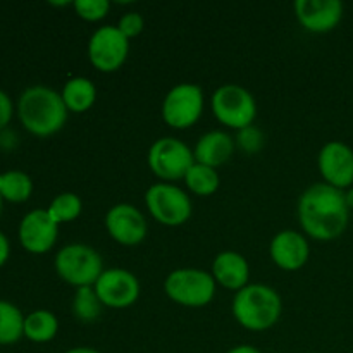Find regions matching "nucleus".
Instances as JSON below:
<instances>
[{
	"mask_svg": "<svg viewBox=\"0 0 353 353\" xmlns=\"http://www.w3.org/2000/svg\"><path fill=\"white\" fill-rule=\"evenodd\" d=\"M350 209L343 190L327 183L309 186L299 199V221L303 233L319 241L340 238L348 226Z\"/></svg>",
	"mask_w": 353,
	"mask_h": 353,
	"instance_id": "f257e3e1",
	"label": "nucleus"
},
{
	"mask_svg": "<svg viewBox=\"0 0 353 353\" xmlns=\"http://www.w3.org/2000/svg\"><path fill=\"white\" fill-rule=\"evenodd\" d=\"M23 126L37 137H50L61 131L68 121V107L61 93L48 86L37 85L24 90L17 102Z\"/></svg>",
	"mask_w": 353,
	"mask_h": 353,
	"instance_id": "f03ea898",
	"label": "nucleus"
},
{
	"mask_svg": "<svg viewBox=\"0 0 353 353\" xmlns=\"http://www.w3.org/2000/svg\"><path fill=\"white\" fill-rule=\"evenodd\" d=\"M234 319L248 331H265L281 317L283 302L279 293L268 285H247L233 299Z\"/></svg>",
	"mask_w": 353,
	"mask_h": 353,
	"instance_id": "7ed1b4c3",
	"label": "nucleus"
},
{
	"mask_svg": "<svg viewBox=\"0 0 353 353\" xmlns=\"http://www.w3.org/2000/svg\"><path fill=\"white\" fill-rule=\"evenodd\" d=\"M216 285L212 272L183 268L176 269L165 278L164 292L178 305L200 309L212 302L216 295Z\"/></svg>",
	"mask_w": 353,
	"mask_h": 353,
	"instance_id": "20e7f679",
	"label": "nucleus"
},
{
	"mask_svg": "<svg viewBox=\"0 0 353 353\" xmlns=\"http://www.w3.org/2000/svg\"><path fill=\"white\" fill-rule=\"evenodd\" d=\"M55 271L76 288L93 286L103 272V262L99 252L90 245L71 243L62 247L55 255Z\"/></svg>",
	"mask_w": 353,
	"mask_h": 353,
	"instance_id": "39448f33",
	"label": "nucleus"
},
{
	"mask_svg": "<svg viewBox=\"0 0 353 353\" xmlns=\"http://www.w3.org/2000/svg\"><path fill=\"white\" fill-rule=\"evenodd\" d=\"M210 107L221 124L236 131L252 126L257 116V102L254 95L247 88L233 83L219 86L214 92Z\"/></svg>",
	"mask_w": 353,
	"mask_h": 353,
	"instance_id": "423d86ee",
	"label": "nucleus"
},
{
	"mask_svg": "<svg viewBox=\"0 0 353 353\" xmlns=\"http://www.w3.org/2000/svg\"><path fill=\"white\" fill-rule=\"evenodd\" d=\"M145 203L152 217L164 226H181L192 217V199L171 183L152 185L145 193Z\"/></svg>",
	"mask_w": 353,
	"mask_h": 353,
	"instance_id": "0eeeda50",
	"label": "nucleus"
},
{
	"mask_svg": "<svg viewBox=\"0 0 353 353\" xmlns=\"http://www.w3.org/2000/svg\"><path fill=\"white\" fill-rule=\"evenodd\" d=\"M193 164L195 155L192 148L178 138H159L148 150V168L164 181L185 179Z\"/></svg>",
	"mask_w": 353,
	"mask_h": 353,
	"instance_id": "6e6552de",
	"label": "nucleus"
},
{
	"mask_svg": "<svg viewBox=\"0 0 353 353\" xmlns=\"http://www.w3.org/2000/svg\"><path fill=\"white\" fill-rule=\"evenodd\" d=\"M203 112V92L193 83L172 86L162 102V117L174 130L192 128Z\"/></svg>",
	"mask_w": 353,
	"mask_h": 353,
	"instance_id": "1a4fd4ad",
	"label": "nucleus"
},
{
	"mask_svg": "<svg viewBox=\"0 0 353 353\" xmlns=\"http://www.w3.org/2000/svg\"><path fill=\"white\" fill-rule=\"evenodd\" d=\"M130 54V38L124 37L117 26H102L88 41V59L95 69L114 72L126 62Z\"/></svg>",
	"mask_w": 353,
	"mask_h": 353,
	"instance_id": "9d476101",
	"label": "nucleus"
},
{
	"mask_svg": "<svg viewBox=\"0 0 353 353\" xmlns=\"http://www.w3.org/2000/svg\"><path fill=\"white\" fill-rule=\"evenodd\" d=\"M97 296L103 307L109 309H128L137 303L140 296V281L126 269H107L93 285Z\"/></svg>",
	"mask_w": 353,
	"mask_h": 353,
	"instance_id": "9b49d317",
	"label": "nucleus"
},
{
	"mask_svg": "<svg viewBox=\"0 0 353 353\" xmlns=\"http://www.w3.org/2000/svg\"><path fill=\"white\" fill-rule=\"evenodd\" d=\"M105 228L110 238L124 247H134L147 236V219L131 203H117L105 216Z\"/></svg>",
	"mask_w": 353,
	"mask_h": 353,
	"instance_id": "f8f14e48",
	"label": "nucleus"
},
{
	"mask_svg": "<svg viewBox=\"0 0 353 353\" xmlns=\"http://www.w3.org/2000/svg\"><path fill=\"white\" fill-rule=\"evenodd\" d=\"M319 172L324 183L338 190L353 185V150L343 141H330L324 145L317 157Z\"/></svg>",
	"mask_w": 353,
	"mask_h": 353,
	"instance_id": "ddd939ff",
	"label": "nucleus"
},
{
	"mask_svg": "<svg viewBox=\"0 0 353 353\" xmlns=\"http://www.w3.org/2000/svg\"><path fill=\"white\" fill-rule=\"evenodd\" d=\"M59 224L48 216L47 210H31L19 224L21 245L31 254H45L57 241Z\"/></svg>",
	"mask_w": 353,
	"mask_h": 353,
	"instance_id": "4468645a",
	"label": "nucleus"
},
{
	"mask_svg": "<svg viewBox=\"0 0 353 353\" xmlns=\"http://www.w3.org/2000/svg\"><path fill=\"white\" fill-rule=\"evenodd\" d=\"M295 16L310 33H330L343 17L340 0H296Z\"/></svg>",
	"mask_w": 353,
	"mask_h": 353,
	"instance_id": "2eb2a0df",
	"label": "nucleus"
},
{
	"mask_svg": "<svg viewBox=\"0 0 353 353\" xmlns=\"http://www.w3.org/2000/svg\"><path fill=\"white\" fill-rule=\"evenodd\" d=\"M269 254H271L272 262L283 271H299L309 261V241L299 231H279L272 238Z\"/></svg>",
	"mask_w": 353,
	"mask_h": 353,
	"instance_id": "dca6fc26",
	"label": "nucleus"
},
{
	"mask_svg": "<svg viewBox=\"0 0 353 353\" xmlns=\"http://www.w3.org/2000/svg\"><path fill=\"white\" fill-rule=\"evenodd\" d=\"M212 276L216 283H219L223 288L231 292H240L241 288L248 285L250 278V268H248L247 259L236 252H221L212 264Z\"/></svg>",
	"mask_w": 353,
	"mask_h": 353,
	"instance_id": "f3484780",
	"label": "nucleus"
},
{
	"mask_svg": "<svg viewBox=\"0 0 353 353\" xmlns=\"http://www.w3.org/2000/svg\"><path fill=\"white\" fill-rule=\"evenodd\" d=\"M234 152V140L226 131H209L202 134L195 145V162L209 168L217 169L224 162L230 161V157Z\"/></svg>",
	"mask_w": 353,
	"mask_h": 353,
	"instance_id": "a211bd4d",
	"label": "nucleus"
},
{
	"mask_svg": "<svg viewBox=\"0 0 353 353\" xmlns=\"http://www.w3.org/2000/svg\"><path fill=\"white\" fill-rule=\"evenodd\" d=\"M61 95L68 110L81 114L86 112L95 103L97 88L92 83V79L83 78V76H74V78L65 81Z\"/></svg>",
	"mask_w": 353,
	"mask_h": 353,
	"instance_id": "6ab92c4d",
	"label": "nucleus"
},
{
	"mask_svg": "<svg viewBox=\"0 0 353 353\" xmlns=\"http://www.w3.org/2000/svg\"><path fill=\"white\" fill-rule=\"evenodd\" d=\"M59 331V321L50 310H34L24 317V336L34 343L54 340Z\"/></svg>",
	"mask_w": 353,
	"mask_h": 353,
	"instance_id": "aec40b11",
	"label": "nucleus"
},
{
	"mask_svg": "<svg viewBox=\"0 0 353 353\" xmlns=\"http://www.w3.org/2000/svg\"><path fill=\"white\" fill-rule=\"evenodd\" d=\"M185 183L190 192L195 193V195L210 196L217 192V188L221 185V179L217 169L195 162L190 168V171L186 172Z\"/></svg>",
	"mask_w": 353,
	"mask_h": 353,
	"instance_id": "412c9836",
	"label": "nucleus"
},
{
	"mask_svg": "<svg viewBox=\"0 0 353 353\" xmlns=\"http://www.w3.org/2000/svg\"><path fill=\"white\" fill-rule=\"evenodd\" d=\"M24 336V316L14 303L0 300V345L16 343Z\"/></svg>",
	"mask_w": 353,
	"mask_h": 353,
	"instance_id": "4be33fe9",
	"label": "nucleus"
},
{
	"mask_svg": "<svg viewBox=\"0 0 353 353\" xmlns=\"http://www.w3.org/2000/svg\"><path fill=\"white\" fill-rule=\"evenodd\" d=\"M33 193V181L23 171H7L0 174V195L9 202H24Z\"/></svg>",
	"mask_w": 353,
	"mask_h": 353,
	"instance_id": "5701e85b",
	"label": "nucleus"
},
{
	"mask_svg": "<svg viewBox=\"0 0 353 353\" xmlns=\"http://www.w3.org/2000/svg\"><path fill=\"white\" fill-rule=\"evenodd\" d=\"M102 302L97 296L93 286H83L76 290L74 300H72V314L81 323H93L102 314Z\"/></svg>",
	"mask_w": 353,
	"mask_h": 353,
	"instance_id": "b1692460",
	"label": "nucleus"
},
{
	"mask_svg": "<svg viewBox=\"0 0 353 353\" xmlns=\"http://www.w3.org/2000/svg\"><path fill=\"white\" fill-rule=\"evenodd\" d=\"M81 210H83L81 199H79L76 193L64 192L52 200L47 212L55 223L62 224V223H71V221L78 219V217L81 216Z\"/></svg>",
	"mask_w": 353,
	"mask_h": 353,
	"instance_id": "393cba45",
	"label": "nucleus"
},
{
	"mask_svg": "<svg viewBox=\"0 0 353 353\" xmlns=\"http://www.w3.org/2000/svg\"><path fill=\"white\" fill-rule=\"evenodd\" d=\"M109 0H76L74 10L81 19L100 21L109 14Z\"/></svg>",
	"mask_w": 353,
	"mask_h": 353,
	"instance_id": "a878e982",
	"label": "nucleus"
},
{
	"mask_svg": "<svg viewBox=\"0 0 353 353\" xmlns=\"http://www.w3.org/2000/svg\"><path fill=\"white\" fill-rule=\"evenodd\" d=\"M238 145H240L241 150L248 152V154H255L262 148V133L255 126H248L245 130L238 131L236 137Z\"/></svg>",
	"mask_w": 353,
	"mask_h": 353,
	"instance_id": "bb28decb",
	"label": "nucleus"
},
{
	"mask_svg": "<svg viewBox=\"0 0 353 353\" xmlns=\"http://www.w3.org/2000/svg\"><path fill=\"white\" fill-rule=\"evenodd\" d=\"M145 21L141 17V14L138 12H126L117 23V28L121 30V33L126 38H134L143 31Z\"/></svg>",
	"mask_w": 353,
	"mask_h": 353,
	"instance_id": "cd10ccee",
	"label": "nucleus"
},
{
	"mask_svg": "<svg viewBox=\"0 0 353 353\" xmlns=\"http://www.w3.org/2000/svg\"><path fill=\"white\" fill-rule=\"evenodd\" d=\"M10 117H12V102H10L9 95L0 90V130L9 124Z\"/></svg>",
	"mask_w": 353,
	"mask_h": 353,
	"instance_id": "c85d7f7f",
	"label": "nucleus"
},
{
	"mask_svg": "<svg viewBox=\"0 0 353 353\" xmlns=\"http://www.w3.org/2000/svg\"><path fill=\"white\" fill-rule=\"evenodd\" d=\"M9 252H10L9 240H7L6 234L0 233V268H2V265L7 262V259H9Z\"/></svg>",
	"mask_w": 353,
	"mask_h": 353,
	"instance_id": "c756f323",
	"label": "nucleus"
},
{
	"mask_svg": "<svg viewBox=\"0 0 353 353\" xmlns=\"http://www.w3.org/2000/svg\"><path fill=\"white\" fill-rule=\"evenodd\" d=\"M228 353H262L259 348L252 347V345H238V347L231 348Z\"/></svg>",
	"mask_w": 353,
	"mask_h": 353,
	"instance_id": "7c9ffc66",
	"label": "nucleus"
},
{
	"mask_svg": "<svg viewBox=\"0 0 353 353\" xmlns=\"http://www.w3.org/2000/svg\"><path fill=\"white\" fill-rule=\"evenodd\" d=\"M65 353H102V352L95 350V348H90V347H76V348H71V350H68Z\"/></svg>",
	"mask_w": 353,
	"mask_h": 353,
	"instance_id": "2f4dec72",
	"label": "nucleus"
},
{
	"mask_svg": "<svg viewBox=\"0 0 353 353\" xmlns=\"http://www.w3.org/2000/svg\"><path fill=\"white\" fill-rule=\"evenodd\" d=\"M345 200H347V205L348 209H353V188L345 192Z\"/></svg>",
	"mask_w": 353,
	"mask_h": 353,
	"instance_id": "473e14b6",
	"label": "nucleus"
},
{
	"mask_svg": "<svg viewBox=\"0 0 353 353\" xmlns=\"http://www.w3.org/2000/svg\"><path fill=\"white\" fill-rule=\"evenodd\" d=\"M2 200H3L2 195H0V210H2Z\"/></svg>",
	"mask_w": 353,
	"mask_h": 353,
	"instance_id": "72a5a7b5",
	"label": "nucleus"
}]
</instances>
